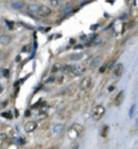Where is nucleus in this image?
I'll use <instances>...</instances> for the list:
<instances>
[{
	"label": "nucleus",
	"mask_w": 138,
	"mask_h": 149,
	"mask_svg": "<svg viewBox=\"0 0 138 149\" xmlns=\"http://www.w3.org/2000/svg\"><path fill=\"white\" fill-rule=\"evenodd\" d=\"M95 37H96V34H92V35H89V36H86V37H84L83 39H85V41H91V40L95 39Z\"/></svg>",
	"instance_id": "obj_19"
},
{
	"label": "nucleus",
	"mask_w": 138,
	"mask_h": 149,
	"mask_svg": "<svg viewBox=\"0 0 138 149\" xmlns=\"http://www.w3.org/2000/svg\"><path fill=\"white\" fill-rule=\"evenodd\" d=\"M14 143H15L16 145H24V143H25V142H24L23 138H15V139H14Z\"/></svg>",
	"instance_id": "obj_20"
},
{
	"label": "nucleus",
	"mask_w": 138,
	"mask_h": 149,
	"mask_svg": "<svg viewBox=\"0 0 138 149\" xmlns=\"http://www.w3.org/2000/svg\"><path fill=\"white\" fill-rule=\"evenodd\" d=\"M122 74H123V65L122 64H117L112 69V74L115 78H119L122 76Z\"/></svg>",
	"instance_id": "obj_6"
},
{
	"label": "nucleus",
	"mask_w": 138,
	"mask_h": 149,
	"mask_svg": "<svg viewBox=\"0 0 138 149\" xmlns=\"http://www.w3.org/2000/svg\"><path fill=\"white\" fill-rule=\"evenodd\" d=\"M105 112H106V109L103 105H97L94 108L93 112H92V118H93L94 120H96V121H98V120H100L104 117Z\"/></svg>",
	"instance_id": "obj_2"
},
{
	"label": "nucleus",
	"mask_w": 138,
	"mask_h": 149,
	"mask_svg": "<svg viewBox=\"0 0 138 149\" xmlns=\"http://www.w3.org/2000/svg\"><path fill=\"white\" fill-rule=\"evenodd\" d=\"M135 108H136V106H135V105L132 106V108H131V112H129V117H133V116H134V111H135Z\"/></svg>",
	"instance_id": "obj_25"
},
{
	"label": "nucleus",
	"mask_w": 138,
	"mask_h": 149,
	"mask_svg": "<svg viewBox=\"0 0 138 149\" xmlns=\"http://www.w3.org/2000/svg\"><path fill=\"white\" fill-rule=\"evenodd\" d=\"M82 132H83V126H82L81 124L76 123L68 131V137L70 138V139H76V138H78L81 135Z\"/></svg>",
	"instance_id": "obj_1"
},
{
	"label": "nucleus",
	"mask_w": 138,
	"mask_h": 149,
	"mask_svg": "<svg viewBox=\"0 0 138 149\" xmlns=\"http://www.w3.org/2000/svg\"><path fill=\"white\" fill-rule=\"evenodd\" d=\"M8 23V26H10L11 28H13V26H12V22H7Z\"/></svg>",
	"instance_id": "obj_27"
},
{
	"label": "nucleus",
	"mask_w": 138,
	"mask_h": 149,
	"mask_svg": "<svg viewBox=\"0 0 138 149\" xmlns=\"http://www.w3.org/2000/svg\"><path fill=\"white\" fill-rule=\"evenodd\" d=\"M50 3L52 7H58L62 3V0H50Z\"/></svg>",
	"instance_id": "obj_15"
},
{
	"label": "nucleus",
	"mask_w": 138,
	"mask_h": 149,
	"mask_svg": "<svg viewBox=\"0 0 138 149\" xmlns=\"http://www.w3.org/2000/svg\"><path fill=\"white\" fill-rule=\"evenodd\" d=\"M37 123H36L35 121H29L27 122V123L25 124V126H24V129H25V131L27 133H30L33 132V131H35L36 129H37Z\"/></svg>",
	"instance_id": "obj_7"
},
{
	"label": "nucleus",
	"mask_w": 138,
	"mask_h": 149,
	"mask_svg": "<svg viewBox=\"0 0 138 149\" xmlns=\"http://www.w3.org/2000/svg\"><path fill=\"white\" fill-rule=\"evenodd\" d=\"M11 42V37L9 35H2L0 36V44H2V45H7Z\"/></svg>",
	"instance_id": "obj_10"
},
{
	"label": "nucleus",
	"mask_w": 138,
	"mask_h": 149,
	"mask_svg": "<svg viewBox=\"0 0 138 149\" xmlns=\"http://www.w3.org/2000/svg\"><path fill=\"white\" fill-rule=\"evenodd\" d=\"M64 130H65V125L64 124H55L53 126V129H52V132L54 134H56V135H59V134H62L64 132Z\"/></svg>",
	"instance_id": "obj_8"
},
{
	"label": "nucleus",
	"mask_w": 138,
	"mask_h": 149,
	"mask_svg": "<svg viewBox=\"0 0 138 149\" xmlns=\"http://www.w3.org/2000/svg\"><path fill=\"white\" fill-rule=\"evenodd\" d=\"M38 9H39V5H28L27 11L30 12V13H33V14H37Z\"/></svg>",
	"instance_id": "obj_11"
},
{
	"label": "nucleus",
	"mask_w": 138,
	"mask_h": 149,
	"mask_svg": "<svg viewBox=\"0 0 138 149\" xmlns=\"http://www.w3.org/2000/svg\"><path fill=\"white\" fill-rule=\"evenodd\" d=\"M61 67H62V65L61 66H59L58 65V64H56V65H55V66H54V67H53V69H52V71H53V72H55V71H56V70H61Z\"/></svg>",
	"instance_id": "obj_24"
},
{
	"label": "nucleus",
	"mask_w": 138,
	"mask_h": 149,
	"mask_svg": "<svg viewBox=\"0 0 138 149\" xmlns=\"http://www.w3.org/2000/svg\"><path fill=\"white\" fill-rule=\"evenodd\" d=\"M8 138L7 134H5V133H0V140H5Z\"/></svg>",
	"instance_id": "obj_22"
},
{
	"label": "nucleus",
	"mask_w": 138,
	"mask_h": 149,
	"mask_svg": "<svg viewBox=\"0 0 138 149\" xmlns=\"http://www.w3.org/2000/svg\"><path fill=\"white\" fill-rule=\"evenodd\" d=\"M1 116L5 117L7 119H12V116H11V114H10V112H2V114H1Z\"/></svg>",
	"instance_id": "obj_21"
},
{
	"label": "nucleus",
	"mask_w": 138,
	"mask_h": 149,
	"mask_svg": "<svg viewBox=\"0 0 138 149\" xmlns=\"http://www.w3.org/2000/svg\"><path fill=\"white\" fill-rule=\"evenodd\" d=\"M49 14H51V9L45 5H39V9L37 11V15L39 16H48Z\"/></svg>",
	"instance_id": "obj_5"
},
{
	"label": "nucleus",
	"mask_w": 138,
	"mask_h": 149,
	"mask_svg": "<svg viewBox=\"0 0 138 149\" xmlns=\"http://www.w3.org/2000/svg\"><path fill=\"white\" fill-rule=\"evenodd\" d=\"M71 9H72V5H66L65 8H63V9H62V11H63L64 13H68V12L70 11Z\"/></svg>",
	"instance_id": "obj_17"
},
{
	"label": "nucleus",
	"mask_w": 138,
	"mask_h": 149,
	"mask_svg": "<svg viewBox=\"0 0 138 149\" xmlns=\"http://www.w3.org/2000/svg\"><path fill=\"white\" fill-rule=\"evenodd\" d=\"M11 7L13 8V9H15V10L23 9V8H24V2H22V1H17V2H13V3L11 5Z\"/></svg>",
	"instance_id": "obj_13"
},
{
	"label": "nucleus",
	"mask_w": 138,
	"mask_h": 149,
	"mask_svg": "<svg viewBox=\"0 0 138 149\" xmlns=\"http://www.w3.org/2000/svg\"><path fill=\"white\" fill-rule=\"evenodd\" d=\"M70 68H71V65H63L61 67V70L64 72H68L70 71Z\"/></svg>",
	"instance_id": "obj_16"
},
{
	"label": "nucleus",
	"mask_w": 138,
	"mask_h": 149,
	"mask_svg": "<svg viewBox=\"0 0 138 149\" xmlns=\"http://www.w3.org/2000/svg\"><path fill=\"white\" fill-rule=\"evenodd\" d=\"M82 57H83V54L82 53H76V54H71L70 55L71 61H80Z\"/></svg>",
	"instance_id": "obj_14"
},
{
	"label": "nucleus",
	"mask_w": 138,
	"mask_h": 149,
	"mask_svg": "<svg viewBox=\"0 0 138 149\" xmlns=\"http://www.w3.org/2000/svg\"><path fill=\"white\" fill-rule=\"evenodd\" d=\"M29 48H30V47H29V45H27V47H25V48H24V49H23V52H29Z\"/></svg>",
	"instance_id": "obj_26"
},
{
	"label": "nucleus",
	"mask_w": 138,
	"mask_h": 149,
	"mask_svg": "<svg viewBox=\"0 0 138 149\" xmlns=\"http://www.w3.org/2000/svg\"><path fill=\"white\" fill-rule=\"evenodd\" d=\"M81 48H82L81 45H77V47H76V49H81Z\"/></svg>",
	"instance_id": "obj_28"
},
{
	"label": "nucleus",
	"mask_w": 138,
	"mask_h": 149,
	"mask_svg": "<svg viewBox=\"0 0 138 149\" xmlns=\"http://www.w3.org/2000/svg\"><path fill=\"white\" fill-rule=\"evenodd\" d=\"M108 131H109V128H108L107 125H105L103 131H101V136H103V137H106V136L108 135Z\"/></svg>",
	"instance_id": "obj_18"
},
{
	"label": "nucleus",
	"mask_w": 138,
	"mask_h": 149,
	"mask_svg": "<svg viewBox=\"0 0 138 149\" xmlns=\"http://www.w3.org/2000/svg\"><path fill=\"white\" fill-rule=\"evenodd\" d=\"M123 96H124L123 92H120V93L117 95V97H115V102H114L115 106H120V105H121L122 99H123Z\"/></svg>",
	"instance_id": "obj_12"
},
{
	"label": "nucleus",
	"mask_w": 138,
	"mask_h": 149,
	"mask_svg": "<svg viewBox=\"0 0 138 149\" xmlns=\"http://www.w3.org/2000/svg\"><path fill=\"white\" fill-rule=\"evenodd\" d=\"M1 92H2V86L0 85V93H1Z\"/></svg>",
	"instance_id": "obj_29"
},
{
	"label": "nucleus",
	"mask_w": 138,
	"mask_h": 149,
	"mask_svg": "<svg viewBox=\"0 0 138 149\" xmlns=\"http://www.w3.org/2000/svg\"><path fill=\"white\" fill-rule=\"evenodd\" d=\"M92 86V79L91 77H84L80 81V89L82 91H87Z\"/></svg>",
	"instance_id": "obj_3"
},
{
	"label": "nucleus",
	"mask_w": 138,
	"mask_h": 149,
	"mask_svg": "<svg viewBox=\"0 0 138 149\" xmlns=\"http://www.w3.org/2000/svg\"><path fill=\"white\" fill-rule=\"evenodd\" d=\"M100 63H101V57L100 56H96V57H94L93 60H92L91 63H90V67L95 68V67H97V66H99Z\"/></svg>",
	"instance_id": "obj_9"
},
{
	"label": "nucleus",
	"mask_w": 138,
	"mask_h": 149,
	"mask_svg": "<svg viewBox=\"0 0 138 149\" xmlns=\"http://www.w3.org/2000/svg\"><path fill=\"white\" fill-rule=\"evenodd\" d=\"M2 74H3V77H5V78H9V70L8 69H3L2 70Z\"/></svg>",
	"instance_id": "obj_23"
},
{
	"label": "nucleus",
	"mask_w": 138,
	"mask_h": 149,
	"mask_svg": "<svg viewBox=\"0 0 138 149\" xmlns=\"http://www.w3.org/2000/svg\"><path fill=\"white\" fill-rule=\"evenodd\" d=\"M85 71V67L83 65H73L70 68V72L75 76H81Z\"/></svg>",
	"instance_id": "obj_4"
}]
</instances>
